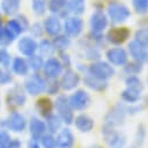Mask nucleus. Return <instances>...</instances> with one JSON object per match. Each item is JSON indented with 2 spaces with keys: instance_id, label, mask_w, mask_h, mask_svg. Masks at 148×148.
<instances>
[{
  "instance_id": "nucleus-1",
  "label": "nucleus",
  "mask_w": 148,
  "mask_h": 148,
  "mask_svg": "<svg viewBox=\"0 0 148 148\" xmlns=\"http://www.w3.org/2000/svg\"><path fill=\"white\" fill-rule=\"evenodd\" d=\"M102 136L108 143L109 148H125L127 138L124 133L118 132L116 127L104 125L102 126Z\"/></svg>"
},
{
  "instance_id": "nucleus-2",
  "label": "nucleus",
  "mask_w": 148,
  "mask_h": 148,
  "mask_svg": "<svg viewBox=\"0 0 148 148\" xmlns=\"http://www.w3.org/2000/svg\"><path fill=\"white\" fill-rule=\"evenodd\" d=\"M87 74H89L96 79L108 81L109 79H111L114 75V68L112 65H110L106 61L97 60V61L92 62L87 68Z\"/></svg>"
},
{
  "instance_id": "nucleus-3",
  "label": "nucleus",
  "mask_w": 148,
  "mask_h": 148,
  "mask_svg": "<svg viewBox=\"0 0 148 148\" xmlns=\"http://www.w3.org/2000/svg\"><path fill=\"white\" fill-rule=\"evenodd\" d=\"M126 116L127 114L124 108V103H117L104 116V125H109L112 127L121 126L125 123Z\"/></svg>"
},
{
  "instance_id": "nucleus-4",
  "label": "nucleus",
  "mask_w": 148,
  "mask_h": 148,
  "mask_svg": "<svg viewBox=\"0 0 148 148\" xmlns=\"http://www.w3.org/2000/svg\"><path fill=\"white\" fill-rule=\"evenodd\" d=\"M106 12H108V16L113 23H123L131 16L130 9L124 3L117 1H111L108 5Z\"/></svg>"
},
{
  "instance_id": "nucleus-5",
  "label": "nucleus",
  "mask_w": 148,
  "mask_h": 148,
  "mask_svg": "<svg viewBox=\"0 0 148 148\" xmlns=\"http://www.w3.org/2000/svg\"><path fill=\"white\" fill-rule=\"evenodd\" d=\"M54 106L57 109L58 116L60 117L61 121H64V123H66L68 125L74 121V114H73V111L74 110L69 105L68 97H66L65 95H59L57 97V101H56Z\"/></svg>"
},
{
  "instance_id": "nucleus-6",
  "label": "nucleus",
  "mask_w": 148,
  "mask_h": 148,
  "mask_svg": "<svg viewBox=\"0 0 148 148\" xmlns=\"http://www.w3.org/2000/svg\"><path fill=\"white\" fill-rule=\"evenodd\" d=\"M68 102H69V105L73 110L83 111L90 105L91 98H90V95L87 91H84L82 89H79V90L74 91L68 97Z\"/></svg>"
},
{
  "instance_id": "nucleus-7",
  "label": "nucleus",
  "mask_w": 148,
  "mask_h": 148,
  "mask_svg": "<svg viewBox=\"0 0 148 148\" xmlns=\"http://www.w3.org/2000/svg\"><path fill=\"white\" fill-rule=\"evenodd\" d=\"M105 57L108 62L112 66L121 67L128 61V53L123 47H111L106 51Z\"/></svg>"
},
{
  "instance_id": "nucleus-8",
  "label": "nucleus",
  "mask_w": 148,
  "mask_h": 148,
  "mask_svg": "<svg viewBox=\"0 0 148 148\" xmlns=\"http://www.w3.org/2000/svg\"><path fill=\"white\" fill-rule=\"evenodd\" d=\"M127 53L133 58V60L140 61L142 64L148 62V49L136 40H131L127 45Z\"/></svg>"
},
{
  "instance_id": "nucleus-9",
  "label": "nucleus",
  "mask_w": 148,
  "mask_h": 148,
  "mask_svg": "<svg viewBox=\"0 0 148 148\" xmlns=\"http://www.w3.org/2000/svg\"><path fill=\"white\" fill-rule=\"evenodd\" d=\"M130 30L126 27H117L112 28L106 34V40L113 45H120L125 43L130 37Z\"/></svg>"
},
{
  "instance_id": "nucleus-10",
  "label": "nucleus",
  "mask_w": 148,
  "mask_h": 148,
  "mask_svg": "<svg viewBox=\"0 0 148 148\" xmlns=\"http://www.w3.org/2000/svg\"><path fill=\"white\" fill-rule=\"evenodd\" d=\"M108 27V17L102 10H96L90 16V28L92 32L102 34Z\"/></svg>"
},
{
  "instance_id": "nucleus-11",
  "label": "nucleus",
  "mask_w": 148,
  "mask_h": 148,
  "mask_svg": "<svg viewBox=\"0 0 148 148\" xmlns=\"http://www.w3.org/2000/svg\"><path fill=\"white\" fill-rule=\"evenodd\" d=\"M82 29H83V21L80 17L73 16V17H68L65 21L64 30L67 36L77 37L82 32Z\"/></svg>"
},
{
  "instance_id": "nucleus-12",
  "label": "nucleus",
  "mask_w": 148,
  "mask_h": 148,
  "mask_svg": "<svg viewBox=\"0 0 148 148\" xmlns=\"http://www.w3.org/2000/svg\"><path fill=\"white\" fill-rule=\"evenodd\" d=\"M45 81L37 74L31 75L25 81V89L30 95H38L45 90Z\"/></svg>"
},
{
  "instance_id": "nucleus-13",
  "label": "nucleus",
  "mask_w": 148,
  "mask_h": 148,
  "mask_svg": "<svg viewBox=\"0 0 148 148\" xmlns=\"http://www.w3.org/2000/svg\"><path fill=\"white\" fill-rule=\"evenodd\" d=\"M80 82V75L73 69H66V72L61 76L60 87L65 90H72L77 87Z\"/></svg>"
},
{
  "instance_id": "nucleus-14",
  "label": "nucleus",
  "mask_w": 148,
  "mask_h": 148,
  "mask_svg": "<svg viewBox=\"0 0 148 148\" xmlns=\"http://www.w3.org/2000/svg\"><path fill=\"white\" fill-rule=\"evenodd\" d=\"M56 142L58 148H73L75 138L69 128H62L61 131H59L56 138Z\"/></svg>"
},
{
  "instance_id": "nucleus-15",
  "label": "nucleus",
  "mask_w": 148,
  "mask_h": 148,
  "mask_svg": "<svg viewBox=\"0 0 148 148\" xmlns=\"http://www.w3.org/2000/svg\"><path fill=\"white\" fill-rule=\"evenodd\" d=\"M62 72V64L57 58H50L44 64V73L49 79H56Z\"/></svg>"
},
{
  "instance_id": "nucleus-16",
  "label": "nucleus",
  "mask_w": 148,
  "mask_h": 148,
  "mask_svg": "<svg viewBox=\"0 0 148 148\" xmlns=\"http://www.w3.org/2000/svg\"><path fill=\"white\" fill-rule=\"evenodd\" d=\"M74 124H75V127L80 132H82V133H89V132L92 131V128L95 126V120L90 116L84 114V113H81L76 118H74Z\"/></svg>"
},
{
  "instance_id": "nucleus-17",
  "label": "nucleus",
  "mask_w": 148,
  "mask_h": 148,
  "mask_svg": "<svg viewBox=\"0 0 148 148\" xmlns=\"http://www.w3.org/2000/svg\"><path fill=\"white\" fill-rule=\"evenodd\" d=\"M83 82H84V84H86L89 89H91V90H94V91H98V92L105 91V90L108 89V87H109L108 81L96 79V77H94V76H91V75H89V74H87V75L83 77Z\"/></svg>"
},
{
  "instance_id": "nucleus-18",
  "label": "nucleus",
  "mask_w": 148,
  "mask_h": 148,
  "mask_svg": "<svg viewBox=\"0 0 148 148\" xmlns=\"http://www.w3.org/2000/svg\"><path fill=\"white\" fill-rule=\"evenodd\" d=\"M17 46H18V51H21L22 54L28 56V57L32 56L35 53V51L37 50V47H38L35 39H32L30 37H22L20 39Z\"/></svg>"
},
{
  "instance_id": "nucleus-19",
  "label": "nucleus",
  "mask_w": 148,
  "mask_h": 148,
  "mask_svg": "<svg viewBox=\"0 0 148 148\" xmlns=\"http://www.w3.org/2000/svg\"><path fill=\"white\" fill-rule=\"evenodd\" d=\"M44 29L50 36H57L61 31V23L57 16H49L44 22Z\"/></svg>"
},
{
  "instance_id": "nucleus-20",
  "label": "nucleus",
  "mask_w": 148,
  "mask_h": 148,
  "mask_svg": "<svg viewBox=\"0 0 148 148\" xmlns=\"http://www.w3.org/2000/svg\"><path fill=\"white\" fill-rule=\"evenodd\" d=\"M30 134H31V136L34 138V139H39L44 133H45V131H46V125L42 121V120H39V119H37V118H32L31 119V121H30Z\"/></svg>"
},
{
  "instance_id": "nucleus-21",
  "label": "nucleus",
  "mask_w": 148,
  "mask_h": 148,
  "mask_svg": "<svg viewBox=\"0 0 148 148\" xmlns=\"http://www.w3.org/2000/svg\"><path fill=\"white\" fill-rule=\"evenodd\" d=\"M125 86H126V88H128L133 91H136L139 94H141L145 88L142 81L138 77V75H128L125 79Z\"/></svg>"
},
{
  "instance_id": "nucleus-22",
  "label": "nucleus",
  "mask_w": 148,
  "mask_h": 148,
  "mask_svg": "<svg viewBox=\"0 0 148 148\" xmlns=\"http://www.w3.org/2000/svg\"><path fill=\"white\" fill-rule=\"evenodd\" d=\"M120 99L125 104H136L141 99V94L126 88L120 92Z\"/></svg>"
},
{
  "instance_id": "nucleus-23",
  "label": "nucleus",
  "mask_w": 148,
  "mask_h": 148,
  "mask_svg": "<svg viewBox=\"0 0 148 148\" xmlns=\"http://www.w3.org/2000/svg\"><path fill=\"white\" fill-rule=\"evenodd\" d=\"M9 127L16 132H21L25 127V120L20 113H13L9 118Z\"/></svg>"
},
{
  "instance_id": "nucleus-24",
  "label": "nucleus",
  "mask_w": 148,
  "mask_h": 148,
  "mask_svg": "<svg viewBox=\"0 0 148 148\" xmlns=\"http://www.w3.org/2000/svg\"><path fill=\"white\" fill-rule=\"evenodd\" d=\"M143 64L140 62V61H136V60H133V61H127L125 65H124V72L127 74V75H138L142 72V66Z\"/></svg>"
},
{
  "instance_id": "nucleus-25",
  "label": "nucleus",
  "mask_w": 148,
  "mask_h": 148,
  "mask_svg": "<svg viewBox=\"0 0 148 148\" xmlns=\"http://www.w3.org/2000/svg\"><path fill=\"white\" fill-rule=\"evenodd\" d=\"M20 8V0H1V9L6 14H15Z\"/></svg>"
},
{
  "instance_id": "nucleus-26",
  "label": "nucleus",
  "mask_w": 148,
  "mask_h": 148,
  "mask_svg": "<svg viewBox=\"0 0 148 148\" xmlns=\"http://www.w3.org/2000/svg\"><path fill=\"white\" fill-rule=\"evenodd\" d=\"M52 44H53L54 50L62 51V50H66L71 45V40L66 35H57V36H54Z\"/></svg>"
},
{
  "instance_id": "nucleus-27",
  "label": "nucleus",
  "mask_w": 148,
  "mask_h": 148,
  "mask_svg": "<svg viewBox=\"0 0 148 148\" xmlns=\"http://www.w3.org/2000/svg\"><path fill=\"white\" fill-rule=\"evenodd\" d=\"M37 108H38L39 112H40L43 116L46 117V116H49V114L51 113L53 105H52V102H51L50 98H47V97H42V98H39V99L37 101Z\"/></svg>"
},
{
  "instance_id": "nucleus-28",
  "label": "nucleus",
  "mask_w": 148,
  "mask_h": 148,
  "mask_svg": "<svg viewBox=\"0 0 148 148\" xmlns=\"http://www.w3.org/2000/svg\"><path fill=\"white\" fill-rule=\"evenodd\" d=\"M67 8L71 13L75 15H80L84 12L86 2L84 0H71L69 2H67Z\"/></svg>"
},
{
  "instance_id": "nucleus-29",
  "label": "nucleus",
  "mask_w": 148,
  "mask_h": 148,
  "mask_svg": "<svg viewBox=\"0 0 148 148\" xmlns=\"http://www.w3.org/2000/svg\"><path fill=\"white\" fill-rule=\"evenodd\" d=\"M47 118V128L51 133H56L57 131L60 130L61 127V119L59 116H56V114H49L46 116Z\"/></svg>"
},
{
  "instance_id": "nucleus-30",
  "label": "nucleus",
  "mask_w": 148,
  "mask_h": 148,
  "mask_svg": "<svg viewBox=\"0 0 148 148\" xmlns=\"http://www.w3.org/2000/svg\"><path fill=\"white\" fill-rule=\"evenodd\" d=\"M13 69L15 73L20 74V75H25L28 73V69H29V65L28 62L22 59V58H16L13 62Z\"/></svg>"
},
{
  "instance_id": "nucleus-31",
  "label": "nucleus",
  "mask_w": 148,
  "mask_h": 148,
  "mask_svg": "<svg viewBox=\"0 0 148 148\" xmlns=\"http://www.w3.org/2000/svg\"><path fill=\"white\" fill-rule=\"evenodd\" d=\"M146 135H147V132H146V127L143 124H139L138 127H136V132H135V136H134V143H135V147H141L143 143H145V140H146Z\"/></svg>"
},
{
  "instance_id": "nucleus-32",
  "label": "nucleus",
  "mask_w": 148,
  "mask_h": 148,
  "mask_svg": "<svg viewBox=\"0 0 148 148\" xmlns=\"http://www.w3.org/2000/svg\"><path fill=\"white\" fill-rule=\"evenodd\" d=\"M67 7V0H50L49 2V10L51 13H61Z\"/></svg>"
},
{
  "instance_id": "nucleus-33",
  "label": "nucleus",
  "mask_w": 148,
  "mask_h": 148,
  "mask_svg": "<svg viewBox=\"0 0 148 148\" xmlns=\"http://www.w3.org/2000/svg\"><path fill=\"white\" fill-rule=\"evenodd\" d=\"M6 30L15 38L16 36H18L21 32H22V25L20 23V21H16V20H10L8 23H7V27H6Z\"/></svg>"
},
{
  "instance_id": "nucleus-34",
  "label": "nucleus",
  "mask_w": 148,
  "mask_h": 148,
  "mask_svg": "<svg viewBox=\"0 0 148 148\" xmlns=\"http://www.w3.org/2000/svg\"><path fill=\"white\" fill-rule=\"evenodd\" d=\"M134 40H136L141 45L148 47V28L138 29L134 35Z\"/></svg>"
},
{
  "instance_id": "nucleus-35",
  "label": "nucleus",
  "mask_w": 148,
  "mask_h": 148,
  "mask_svg": "<svg viewBox=\"0 0 148 148\" xmlns=\"http://www.w3.org/2000/svg\"><path fill=\"white\" fill-rule=\"evenodd\" d=\"M132 5L138 14H146L148 12V0H132Z\"/></svg>"
},
{
  "instance_id": "nucleus-36",
  "label": "nucleus",
  "mask_w": 148,
  "mask_h": 148,
  "mask_svg": "<svg viewBox=\"0 0 148 148\" xmlns=\"http://www.w3.org/2000/svg\"><path fill=\"white\" fill-rule=\"evenodd\" d=\"M40 141L44 148H57L56 138H53L52 134H43L40 136Z\"/></svg>"
},
{
  "instance_id": "nucleus-37",
  "label": "nucleus",
  "mask_w": 148,
  "mask_h": 148,
  "mask_svg": "<svg viewBox=\"0 0 148 148\" xmlns=\"http://www.w3.org/2000/svg\"><path fill=\"white\" fill-rule=\"evenodd\" d=\"M32 9L36 15H43L46 10V0H32Z\"/></svg>"
},
{
  "instance_id": "nucleus-38",
  "label": "nucleus",
  "mask_w": 148,
  "mask_h": 148,
  "mask_svg": "<svg viewBox=\"0 0 148 148\" xmlns=\"http://www.w3.org/2000/svg\"><path fill=\"white\" fill-rule=\"evenodd\" d=\"M39 51L43 56H50L53 51H54V47H53V44L46 39L42 40L40 44H39Z\"/></svg>"
},
{
  "instance_id": "nucleus-39",
  "label": "nucleus",
  "mask_w": 148,
  "mask_h": 148,
  "mask_svg": "<svg viewBox=\"0 0 148 148\" xmlns=\"http://www.w3.org/2000/svg\"><path fill=\"white\" fill-rule=\"evenodd\" d=\"M10 99H9V104H12V105H16V106H18V105H22L23 103H24V101H25V96L21 92V91H18V92H13V94H10Z\"/></svg>"
},
{
  "instance_id": "nucleus-40",
  "label": "nucleus",
  "mask_w": 148,
  "mask_h": 148,
  "mask_svg": "<svg viewBox=\"0 0 148 148\" xmlns=\"http://www.w3.org/2000/svg\"><path fill=\"white\" fill-rule=\"evenodd\" d=\"M28 65L30 68H32L34 71H37L42 66H43V59L42 57L39 56H30L29 57V61H28Z\"/></svg>"
},
{
  "instance_id": "nucleus-41",
  "label": "nucleus",
  "mask_w": 148,
  "mask_h": 148,
  "mask_svg": "<svg viewBox=\"0 0 148 148\" xmlns=\"http://www.w3.org/2000/svg\"><path fill=\"white\" fill-rule=\"evenodd\" d=\"M124 108H125L127 116H135L142 111V106L138 105V103L136 104H125L124 103Z\"/></svg>"
},
{
  "instance_id": "nucleus-42",
  "label": "nucleus",
  "mask_w": 148,
  "mask_h": 148,
  "mask_svg": "<svg viewBox=\"0 0 148 148\" xmlns=\"http://www.w3.org/2000/svg\"><path fill=\"white\" fill-rule=\"evenodd\" d=\"M59 87H60V84L58 83V81H57L56 79H50V81L45 84L46 91H47L49 94H51V95L57 94L58 90H59Z\"/></svg>"
},
{
  "instance_id": "nucleus-43",
  "label": "nucleus",
  "mask_w": 148,
  "mask_h": 148,
  "mask_svg": "<svg viewBox=\"0 0 148 148\" xmlns=\"http://www.w3.org/2000/svg\"><path fill=\"white\" fill-rule=\"evenodd\" d=\"M86 58L87 59H92V60H98L101 58V52L97 47L90 46L86 52Z\"/></svg>"
},
{
  "instance_id": "nucleus-44",
  "label": "nucleus",
  "mask_w": 148,
  "mask_h": 148,
  "mask_svg": "<svg viewBox=\"0 0 148 148\" xmlns=\"http://www.w3.org/2000/svg\"><path fill=\"white\" fill-rule=\"evenodd\" d=\"M13 39H14V37L6 30V28L2 29V30L0 31V44H2V45H7V44L12 43Z\"/></svg>"
},
{
  "instance_id": "nucleus-45",
  "label": "nucleus",
  "mask_w": 148,
  "mask_h": 148,
  "mask_svg": "<svg viewBox=\"0 0 148 148\" xmlns=\"http://www.w3.org/2000/svg\"><path fill=\"white\" fill-rule=\"evenodd\" d=\"M9 146H12L9 136L6 133H0V148H9Z\"/></svg>"
},
{
  "instance_id": "nucleus-46",
  "label": "nucleus",
  "mask_w": 148,
  "mask_h": 148,
  "mask_svg": "<svg viewBox=\"0 0 148 148\" xmlns=\"http://www.w3.org/2000/svg\"><path fill=\"white\" fill-rule=\"evenodd\" d=\"M8 60H9V56L8 53L5 51V50H0V61L5 65L8 64Z\"/></svg>"
},
{
  "instance_id": "nucleus-47",
  "label": "nucleus",
  "mask_w": 148,
  "mask_h": 148,
  "mask_svg": "<svg viewBox=\"0 0 148 148\" xmlns=\"http://www.w3.org/2000/svg\"><path fill=\"white\" fill-rule=\"evenodd\" d=\"M9 80H10L9 73H7L5 71H0V83H5V82H7Z\"/></svg>"
},
{
  "instance_id": "nucleus-48",
  "label": "nucleus",
  "mask_w": 148,
  "mask_h": 148,
  "mask_svg": "<svg viewBox=\"0 0 148 148\" xmlns=\"http://www.w3.org/2000/svg\"><path fill=\"white\" fill-rule=\"evenodd\" d=\"M29 148H39V143H38V140L32 138V139L29 141Z\"/></svg>"
},
{
  "instance_id": "nucleus-49",
  "label": "nucleus",
  "mask_w": 148,
  "mask_h": 148,
  "mask_svg": "<svg viewBox=\"0 0 148 148\" xmlns=\"http://www.w3.org/2000/svg\"><path fill=\"white\" fill-rule=\"evenodd\" d=\"M61 59L64 60V64H66V66H69L71 65V59H69V57L67 54L61 53Z\"/></svg>"
},
{
  "instance_id": "nucleus-50",
  "label": "nucleus",
  "mask_w": 148,
  "mask_h": 148,
  "mask_svg": "<svg viewBox=\"0 0 148 148\" xmlns=\"http://www.w3.org/2000/svg\"><path fill=\"white\" fill-rule=\"evenodd\" d=\"M92 148H102V147H99V146H95V147H92Z\"/></svg>"
},
{
  "instance_id": "nucleus-51",
  "label": "nucleus",
  "mask_w": 148,
  "mask_h": 148,
  "mask_svg": "<svg viewBox=\"0 0 148 148\" xmlns=\"http://www.w3.org/2000/svg\"><path fill=\"white\" fill-rule=\"evenodd\" d=\"M130 148H138V147H135V146H132V147H130Z\"/></svg>"
},
{
  "instance_id": "nucleus-52",
  "label": "nucleus",
  "mask_w": 148,
  "mask_h": 148,
  "mask_svg": "<svg viewBox=\"0 0 148 148\" xmlns=\"http://www.w3.org/2000/svg\"><path fill=\"white\" fill-rule=\"evenodd\" d=\"M147 84H148V79H147Z\"/></svg>"
}]
</instances>
